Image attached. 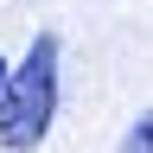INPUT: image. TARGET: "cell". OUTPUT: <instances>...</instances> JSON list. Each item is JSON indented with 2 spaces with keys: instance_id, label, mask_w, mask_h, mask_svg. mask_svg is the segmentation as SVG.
I'll use <instances>...</instances> for the list:
<instances>
[{
  "instance_id": "cell-1",
  "label": "cell",
  "mask_w": 153,
  "mask_h": 153,
  "mask_svg": "<svg viewBox=\"0 0 153 153\" xmlns=\"http://www.w3.org/2000/svg\"><path fill=\"white\" fill-rule=\"evenodd\" d=\"M57 57H64L57 32H32L26 57L13 64L7 96H0V147H7V153L45 147V134L57 121Z\"/></svg>"
},
{
  "instance_id": "cell-3",
  "label": "cell",
  "mask_w": 153,
  "mask_h": 153,
  "mask_svg": "<svg viewBox=\"0 0 153 153\" xmlns=\"http://www.w3.org/2000/svg\"><path fill=\"white\" fill-rule=\"evenodd\" d=\"M7 76H13V64H7V57H0V96H7Z\"/></svg>"
},
{
  "instance_id": "cell-2",
  "label": "cell",
  "mask_w": 153,
  "mask_h": 153,
  "mask_svg": "<svg viewBox=\"0 0 153 153\" xmlns=\"http://www.w3.org/2000/svg\"><path fill=\"white\" fill-rule=\"evenodd\" d=\"M121 153H153V108H147L140 121H134V128L121 134Z\"/></svg>"
}]
</instances>
